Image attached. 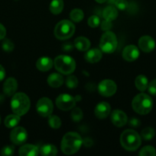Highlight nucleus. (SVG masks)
Segmentation results:
<instances>
[{"instance_id": "obj_24", "label": "nucleus", "mask_w": 156, "mask_h": 156, "mask_svg": "<svg viewBox=\"0 0 156 156\" xmlns=\"http://www.w3.org/2000/svg\"><path fill=\"white\" fill-rule=\"evenodd\" d=\"M135 85L138 90L140 91H145L148 88V81L146 76L143 75H139L136 77V81H135Z\"/></svg>"}, {"instance_id": "obj_33", "label": "nucleus", "mask_w": 156, "mask_h": 156, "mask_svg": "<svg viewBox=\"0 0 156 156\" xmlns=\"http://www.w3.org/2000/svg\"><path fill=\"white\" fill-rule=\"evenodd\" d=\"M66 85L68 88H75L78 85V79L74 76H68L66 79Z\"/></svg>"}, {"instance_id": "obj_34", "label": "nucleus", "mask_w": 156, "mask_h": 156, "mask_svg": "<svg viewBox=\"0 0 156 156\" xmlns=\"http://www.w3.org/2000/svg\"><path fill=\"white\" fill-rule=\"evenodd\" d=\"M100 24V20H99V17L96 15H92L88 18V24L90 27L95 28V27H98Z\"/></svg>"}, {"instance_id": "obj_30", "label": "nucleus", "mask_w": 156, "mask_h": 156, "mask_svg": "<svg viewBox=\"0 0 156 156\" xmlns=\"http://www.w3.org/2000/svg\"><path fill=\"white\" fill-rule=\"evenodd\" d=\"M139 155L141 156H154L156 155L155 149L151 146H145L141 149Z\"/></svg>"}, {"instance_id": "obj_1", "label": "nucleus", "mask_w": 156, "mask_h": 156, "mask_svg": "<svg viewBox=\"0 0 156 156\" xmlns=\"http://www.w3.org/2000/svg\"><path fill=\"white\" fill-rule=\"evenodd\" d=\"M83 144V140L77 133L69 132L64 136L61 141V150L65 155L76 153Z\"/></svg>"}, {"instance_id": "obj_41", "label": "nucleus", "mask_w": 156, "mask_h": 156, "mask_svg": "<svg viewBox=\"0 0 156 156\" xmlns=\"http://www.w3.org/2000/svg\"><path fill=\"white\" fill-rule=\"evenodd\" d=\"M6 76V71H5V69L3 68L2 66L0 65V81L3 80Z\"/></svg>"}, {"instance_id": "obj_5", "label": "nucleus", "mask_w": 156, "mask_h": 156, "mask_svg": "<svg viewBox=\"0 0 156 156\" xmlns=\"http://www.w3.org/2000/svg\"><path fill=\"white\" fill-rule=\"evenodd\" d=\"M54 66L58 72L64 75L71 74L76 69L74 59L67 55L57 56L54 61Z\"/></svg>"}, {"instance_id": "obj_31", "label": "nucleus", "mask_w": 156, "mask_h": 156, "mask_svg": "<svg viewBox=\"0 0 156 156\" xmlns=\"http://www.w3.org/2000/svg\"><path fill=\"white\" fill-rule=\"evenodd\" d=\"M83 117H84V115H83L82 111L78 108H73L71 113L72 120L75 122H79L82 120Z\"/></svg>"}, {"instance_id": "obj_8", "label": "nucleus", "mask_w": 156, "mask_h": 156, "mask_svg": "<svg viewBox=\"0 0 156 156\" xmlns=\"http://www.w3.org/2000/svg\"><path fill=\"white\" fill-rule=\"evenodd\" d=\"M56 105L62 111H69L75 107L76 99L68 94H60L56 99Z\"/></svg>"}, {"instance_id": "obj_7", "label": "nucleus", "mask_w": 156, "mask_h": 156, "mask_svg": "<svg viewBox=\"0 0 156 156\" xmlns=\"http://www.w3.org/2000/svg\"><path fill=\"white\" fill-rule=\"evenodd\" d=\"M117 38L112 31H106L102 35L99 41V47L102 52L106 53H112L117 47Z\"/></svg>"}, {"instance_id": "obj_13", "label": "nucleus", "mask_w": 156, "mask_h": 156, "mask_svg": "<svg viewBox=\"0 0 156 156\" xmlns=\"http://www.w3.org/2000/svg\"><path fill=\"white\" fill-rule=\"evenodd\" d=\"M111 120L116 126L122 127L126 124L128 121V117L125 112L120 110H116V111H113L111 114Z\"/></svg>"}, {"instance_id": "obj_44", "label": "nucleus", "mask_w": 156, "mask_h": 156, "mask_svg": "<svg viewBox=\"0 0 156 156\" xmlns=\"http://www.w3.org/2000/svg\"><path fill=\"white\" fill-rule=\"evenodd\" d=\"M3 100H4V98H3L1 94H0V102H2Z\"/></svg>"}, {"instance_id": "obj_42", "label": "nucleus", "mask_w": 156, "mask_h": 156, "mask_svg": "<svg viewBox=\"0 0 156 156\" xmlns=\"http://www.w3.org/2000/svg\"><path fill=\"white\" fill-rule=\"evenodd\" d=\"M84 143L86 146H90L93 144V141H92L90 138H86L85 140H84Z\"/></svg>"}, {"instance_id": "obj_38", "label": "nucleus", "mask_w": 156, "mask_h": 156, "mask_svg": "<svg viewBox=\"0 0 156 156\" xmlns=\"http://www.w3.org/2000/svg\"><path fill=\"white\" fill-rule=\"evenodd\" d=\"M112 27H113V24L110 21L105 20L102 22H101V29L104 31H108L112 28Z\"/></svg>"}, {"instance_id": "obj_40", "label": "nucleus", "mask_w": 156, "mask_h": 156, "mask_svg": "<svg viewBox=\"0 0 156 156\" xmlns=\"http://www.w3.org/2000/svg\"><path fill=\"white\" fill-rule=\"evenodd\" d=\"M6 30L4 26L2 24H0V41L2 39H4V37H6Z\"/></svg>"}, {"instance_id": "obj_26", "label": "nucleus", "mask_w": 156, "mask_h": 156, "mask_svg": "<svg viewBox=\"0 0 156 156\" xmlns=\"http://www.w3.org/2000/svg\"><path fill=\"white\" fill-rule=\"evenodd\" d=\"M20 116L17 114H10L5 119V125L8 128H14L19 123Z\"/></svg>"}, {"instance_id": "obj_9", "label": "nucleus", "mask_w": 156, "mask_h": 156, "mask_svg": "<svg viewBox=\"0 0 156 156\" xmlns=\"http://www.w3.org/2000/svg\"><path fill=\"white\" fill-rule=\"evenodd\" d=\"M37 111L41 117H47L51 115L54 110L53 103L47 98H42L39 99L37 103Z\"/></svg>"}, {"instance_id": "obj_28", "label": "nucleus", "mask_w": 156, "mask_h": 156, "mask_svg": "<svg viewBox=\"0 0 156 156\" xmlns=\"http://www.w3.org/2000/svg\"><path fill=\"white\" fill-rule=\"evenodd\" d=\"M154 136H155V131L151 127H145L141 133V137L146 141L152 140Z\"/></svg>"}, {"instance_id": "obj_37", "label": "nucleus", "mask_w": 156, "mask_h": 156, "mask_svg": "<svg viewBox=\"0 0 156 156\" xmlns=\"http://www.w3.org/2000/svg\"><path fill=\"white\" fill-rule=\"evenodd\" d=\"M148 91L151 95H156V79H154L150 83H148Z\"/></svg>"}, {"instance_id": "obj_35", "label": "nucleus", "mask_w": 156, "mask_h": 156, "mask_svg": "<svg viewBox=\"0 0 156 156\" xmlns=\"http://www.w3.org/2000/svg\"><path fill=\"white\" fill-rule=\"evenodd\" d=\"M15 152V148L13 146H6L2 149L1 155L3 156L12 155Z\"/></svg>"}, {"instance_id": "obj_43", "label": "nucleus", "mask_w": 156, "mask_h": 156, "mask_svg": "<svg viewBox=\"0 0 156 156\" xmlns=\"http://www.w3.org/2000/svg\"><path fill=\"white\" fill-rule=\"evenodd\" d=\"M95 1L98 3H103L105 2H106L107 0H95Z\"/></svg>"}, {"instance_id": "obj_17", "label": "nucleus", "mask_w": 156, "mask_h": 156, "mask_svg": "<svg viewBox=\"0 0 156 156\" xmlns=\"http://www.w3.org/2000/svg\"><path fill=\"white\" fill-rule=\"evenodd\" d=\"M54 62L50 57L43 56L39 58L36 62V67L39 71L47 72L53 67Z\"/></svg>"}, {"instance_id": "obj_4", "label": "nucleus", "mask_w": 156, "mask_h": 156, "mask_svg": "<svg viewBox=\"0 0 156 156\" xmlns=\"http://www.w3.org/2000/svg\"><path fill=\"white\" fill-rule=\"evenodd\" d=\"M153 107V101L149 95L144 93L137 94L132 101V108L141 115L148 114Z\"/></svg>"}, {"instance_id": "obj_16", "label": "nucleus", "mask_w": 156, "mask_h": 156, "mask_svg": "<svg viewBox=\"0 0 156 156\" xmlns=\"http://www.w3.org/2000/svg\"><path fill=\"white\" fill-rule=\"evenodd\" d=\"M18 88V82L14 78H9L6 80L3 85V91L8 96H12L15 94Z\"/></svg>"}, {"instance_id": "obj_10", "label": "nucleus", "mask_w": 156, "mask_h": 156, "mask_svg": "<svg viewBox=\"0 0 156 156\" xmlns=\"http://www.w3.org/2000/svg\"><path fill=\"white\" fill-rule=\"evenodd\" d=\"M117 86L113 80L105 79L99 82L98 85V91L101 95L104 97H111L116 92Z\"/></svg>"}, {"instance_id": "obj_27", "label": "nucleus", "mask_w": 156, "mask_h": 156, "mask_svg": "<svg viewBox=\"0 0 156 156\" xmlns=\"http://www.w3.org/2000/svg\"><path fill=\"white\" fill-rule=\"evenodd\" d=\"M84 14L81 9H74L70 12V18L74 22H80L84 19Z\"/></svg>"}, {"instance_id": "obj_20", "label": "nucleus", "mask_w": 156, "mask_h": 156, "mask_svg": "<svg viewBox=\"0 0 156 156\" xmlns=\"http://www.w3.org/2000/svg\"><path fill=\"white\" fill-rule=\"evenodd\" d=\"M47 84L52 88H58L64 83V78L58 73H52L47 79Z\"/></svg>"}, {"instance_id": "obj_12", "label": "nucleus", "mask_w": 156, "mask_h": 156, "mask_svg": "<svg viewBox=\"0 0 156 156\" xmlns=\"http://www.w3.org/2000/svg\"><path fill=\"white\" fill-rule=\"evenodd\" d=\"M139 47L145 53H150L155 48V41L150 36H142L139 40Z\"/></svg>"}, {"instance_id": "obj_32", "label": "nucleus", "mask_w": 156, "mask_h": 156, "mask_svg": "<svg viewBox=\"0 0 156 156\" xmlns=\"http://www.w3.org/2000/svg\"><path fill=\"white\" fill-rule=\"evenodd\" d=\"M2 47L4 51L7 52V53H10V52H12L14 50L15 45H14L12 41H10L9 39H6L2 41Z\"/></svg>"}, {"instance_id": "obj_18", "label": "nucleus", "mask_w": 156, "mask_h": 156, "mask_svg": "<svg viewBox=\"0 0 156 156\" xmlns=\"http://www.w3.org/2000/svg\"><path fill=\"white\" fill-rule=\"evenodd\" d=\"M102 56V50L95 48L87 50V53H85L84 58L87 62H90V63H95L100 60Z\"/></svg>"}, {"instance_id": "obj_3", "label": "nucleus", "mask_w": 156, "mask_h": 156, "mask_svg": "<svg viewBox=\"0 0 156 156\" xmlns=\"http://www.w3.org/2000/svg\"><path fill=\"white\" fill-rule=\"evenodd\" d=\"M142 138L133 129H126L120 136L121 146L128 151L137 150L141 146Z\"/></svg>"}, {"instance_id": "obj_39", "label": "nucleus", "mask_w": 156, "mask_h": 156, "mask_svg": "<svg viewBox=\"0 0 156 156\" xmlns=\"http://www.w3.org/2000/svg\"><path fill=\"white\" fill-rule=\"evenodd\" d=\"M128 123H129L130 126H132V127H139V126H140L141 124V122L140 120H139L138 118H136V117H132V118H131L129 120V122H128Z\"/></svg>"}, {"instance_id": "obj_11", "label": "nucleus", "mask_w": 156, "mask_h": 156, "mask_svg": "<svg viewBox=\"0 0 156 156\" xmlns=\"http://www.w3.org/2000/svg\"><path fill=\"white\" fill-rule=\"evenodd\" d=\"M28 133L24 128L17 126L12 130L10 133V140L15 145H21L27 140Z\"/></svg>"}, {"instance_id": "obj_36", "label": "nucleus", "mask_w": 156, "mask_h": 156, "mask_svg": "<svg viewBox=\"0 0 156 156\" xmlns=\"http://www.w3.org/2000/svg\"><path fill=\"white\" fill-rule=\"evenodd\" d=\"M114 4L119 10L124 11L128 8V2L126 0H116Z\"/></svg>"}, {"instance_id": "obj_45", "label": "nucleus", "mask_w": 156, "mask_h": 156, "mask_svg": "<svg viewBox=\"0 0 156 156\" xmlns=\"http://www.w3.org/2000/svg\"><path fill=\"white\" fill-rule=\"evenodd\" d=\"M0 123H1V117H0Z\"/></svg>"}, {"instance_id": "obj_25", "label": "nucleus", "mask_w": 156, "mask_h": 156, "mask_svg": "<svg viewBox=\"0 0 156 156\" xmlns=\"http://www.w3.org/2000/svg\"><path fill=\"white\" fill-rule=\"evenodd\" d=\"M50 12L54 15H58L61 13L64 9V1L63 0H52L50 4Z\"/></svg>"}, {"instance_id": "obj_21", "label": "nucleus", "mask_w": 156, "mask_h": 156, "mask_svg": "<svg viewBox=\"0 0 156 156\" xmlns=\"http://www.w3.org/2000/svg\"><path fill=\"white\" fill-rule=\"evenodd\" d=\"M74 46L80 51H87L90 47V41L84 37H79L74 41Z\"/></svg>"}, {"instance_id": "obj_2", "label": "nucleus", "mask_w": 156, "mask_h": 156, "mask_svg": "<svg viewBox=\"0 0 156 156\" xmlns=\"http://www.w3.org/2000/svg\"><path fill=\"white\" fill-rule=\"evenodd\" d=\"M30 99L24 93L19 92L13 94L11 101V108L14 114L23 116L30 109Z\"/></svg>"}, {"instance_id": "obj_23", "label": "nucleus", "mask_w": 156, "mask_h": 156, "mask_svg": "<svg viewBox=\"0 0 156 156\" xmlns=\"http://www.w3.org/2000/svg\"><path fill=\"white\" fill-rule=\"evenodd\" d=\"M39 153L44 156H54L58 154V149L53 145H44L39 149Z\"/></svg>"}, {"instance_id": "obj_29", "label": "nucleus", "mask_w": 156, "mask_h": 156, "mask_svg": "<svg viewBox=\"0 0 156 156\" xmlns=\"http://www.w3.org/2000/svg\"><path fill=\"white\" fill-rule=\"evenodd\" d=\"M48 123L50 127L53 129H58L61 126V120L58 116L50 115L49 116Z\"/></svg>"}, {"instance_id": "obj_15", "label": "nucleus", "mask_w": 156, "mask_h": 156, "mask_svg": "<svg viewBox=\"0 0 156 156\" xmlns=\"http://www.w3.org/2000/svg\"><path fill=\"white\" fill-rule=\"evenodd\" d=\"M110 111H111V108H110V104L107 102H100L95 108L94 114L97 118L105 119L110 114Z\"/></svg>"}, {"instance_id": "obj_19", "label": "nucleus", "mask_w": 156, "mask_h": 156, "mask_svg": "<svg viewBox=\"0 0 156 156\" xmlns=\"http://www.w3.org/2000/svg\"><path fill=\"white\" fill-rule=\"evenodd\" d=\"M18 153L21 156H36L39 154V149L34 145L26 144L20 148Z\"/></svg>"}, {"instance_id": "obj_14", "label": "nucleus", "mask_w": 156, "mask_h": 156, "mask_svg": "<svg viewBox=\"0 0 156 156\" xmlns=\"http://www.w3.org/2000/svg\"><path fill=\"white\" fill-rule=\"evenodd\" d=\"M139 56V50L135 45H128L122 51V57L128 62L136 60Z\"/></svg>"}, {"instance_id": "obj_46", "label": "nucleus", "mask_w": 156, "mask_h": 156, "mask_svg": "<svg viewBox=\"0 0 156 156\" xmlns=\"http://www.w3.org/2000/svg\"><path fill=\"white\" fill-rule=\"evenodd\" d=\"M15 1H18V0H15Z\"/></svg>"}, {"instance_id": "obj_22", "label": "nucleus", "mask_w": 156, "mask_h": 156, "mask_svg": "<svg viewBox=\"0 0 156 156\" xmlns=\"http://www.w3.org/2000/svg\"><path fill=\"white\" fill-rule=\"evenodd\" d=\"M102 16L104 19L107 21H113L116 19L118 16V11L113 6H108L102 12Z\"/></svg>"}, {"instance_id": "obj_6", "label": "nucleus", "mask_w": 156, "mask_h": 156, "mask_svg": "<svg viewBox=\"0 0 156 156\" xmlns=\"http://www.w3.org/2000/svg\"><path fill=\"white\" fill-rule=\"evenodd\" d=\"M75 32V26L68 20H62L57 24L54 28V35L58 40L69 39Z\"/></svg>"}]
</instances>
